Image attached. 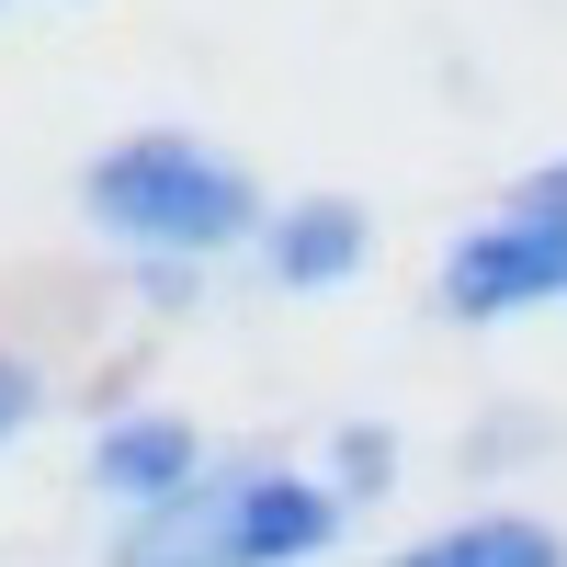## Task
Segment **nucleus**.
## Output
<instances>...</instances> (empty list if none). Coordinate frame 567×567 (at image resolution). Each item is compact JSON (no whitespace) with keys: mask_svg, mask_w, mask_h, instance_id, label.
<instances>
[{"mask_svg":"<svg viewBox=\"0 0 567 567\" xmlns=\"http://www.w3.org/2000/svg\"><path fill=\"white\" fill-rule=\"evenodd\" d=\"M205 432L182 409H114V420H91V454H80V477L91 499L114 511V523H136V511H171L182 488H205Z\"/></svg>","mask_w":567,"mask_h":567,"instance_id":"20e7f679","label":"nucleus"},{"mask_svg":"<svg viewBox=\"0 0 567 567\" xmlns=\"http://www.w3.org/2000/svg\"><path fill=\"white\" fill-rule=\"evenodd\" d=\"M499 216H534V227H567V159H534L523 182L499 194Z\"/></svg>","mask_w":567,"mask_h":567,"instance_id":"9d476101","label":"nucleus"},{"mask_svg":"<svg viewBox=\"0 0 567 567\" xmlns=\"http://www.w3.org/2000/svg\"><path fill=\"white\" fill-rule=\"evenodd\" d=\"M125 284H136V296H148L159 318L205 307V261H159V250H136V261H125Z\"/></svg>","mask_w":567,"mask_h":567,"instance_id":"1a4fd4ad","label":"nucleus"},{"mask_svg":"<svg viewBox=\"0 0 567 567\" xmlns=\"http://www.w3.org/2000/svg\"><path fill=\"white\" fill-rule=\"evenodd\" d=\"M341 534H352V511H341V488H329L318 465L227 454V465H205V488H182L171 511L114 523L103 567H318Z\"/></svg>","mask_w":567,"mask_h":567,"instance_id":"f257e3e1","label":"nucleus"},{"mask_svg":"<svg viewBox=\"0 0 567 567\" xmlns=\"http://www.w3.org/2000/svg\"><path fill=\"white\" fill-rule=\"evenodd\" d=\"M250 272L272 296H341L374 272V205L363 194H284L250 239Z\"/></svg>","mask_w":567,"mask_h":567,"instance_id":"39448f33","label":"nucleus"},{"mask_svg":"<svg viewBox=\"0 0 567 567\" xmlns=\"http://www.w3.org/2000/svg\"><path fill=\"white\" fill-rule=\"evenodd\" d=\"M34 420H45V363L0 341V454H12V443L34 432Z\"/></svg>","mask_w":567,"mask_h":567,"instance_id":"6e6552de","label":"nucleus"},{"mask_svg":"<svg viewBox=\"0 0 567 567\" xmlns=\"http://www.w3.org/2000/svg\"><path fill=\"white\" fill-rule=\"evenodd\" d=\"M443 318L488 329V318H523V307H567V227H534V216H488L465 227L432 272Z\"/></svg>","mask_w":567,"mask_h":567,"instance_id":"7ed1b4c3","label":"nucleus"},{"mask_svg":"<svg viewBox=\"0 0 567 567\" xmlns=\"http://www.w3.org/2000/svg\"><path fill=\"white\" fill-rule=\"evenodd\" d=\"M398 420H341V432H329V454H318V477L329 488H341V511H374V499H386L398 488Z\"/></svg>","mask_w":567,"mask_h":567,"instance_id":"0eeeda50","label":"nucleus"},{"mask_svg":"<svg viewBox=\"0 0 567 567\" xmlns=\"http://www.w3.org/2000/svg\"><path fill=\"white\" fill-rule=\"evenodd\" d=\"M386 567H567V534L534 511H465V523H432L420 545H398Z\"/></svg>","mask_w":567,"mask_h":567,"instance_id":"423d86ee","label":"nucleus"},{"mask_svg":"<svg viewBox=\"0 0 567 567\" xmlns=\"http://www.w3.org/2000/svg\"><path fill=\"white\" fill-rule=\"evenodd\" d=\"M80 216L103 227V239L159 250V261H216V250H250L261 239V182L250 159H227L216 136H182V125H136L114 148L80 159Z\"/></svg>","mask_w":567,"mask_h":567,"instance_id":"f03ea898","label":"nucleus"}]
</instances>
